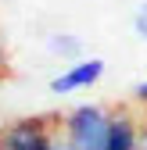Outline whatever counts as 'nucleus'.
Segmentation results:
<instances>
[{
    "label": "nucleus",
    "mask_w": 147,
    "mask_h": 150,
    "mask_svg": "<svg viewBox=\"0 0 147 150\" xmlns=\"http://www.w3.org/2000/svg\"><path fill=\"white\" fill-rule=\"evenodd\" d=\"M111 115L115 111H108L104 104H76L72 111H65L58 118V125H61L68 150H104Z\"/></svg>",
    "instance_id": "f257e3e1"
},
{
    "label": "nucleus",
    "mask_w": 147,
    "mask_h": 150,
    "mask_svg": "<svg viewBox=\"0 0 147 150\" xmlns=\"http://www.w3.org/2000/svg\"><path fill=\"white\" fill-rule=\"evenodd\" d=\"M58 118H14L0 129V150H54Z\"/></svg>",
    "instance_id": "f03ea898"
},
{
    "label": "nucleus",
    "mask_w": 147,
    "mask_h": 150,
    "mask_svg": "<svg viewBox=\"0 0 147 150\" xmlns=\"http://www.w3.org/2000/svg\"><path fill=\"white\" fill-rule=\"evenodd\" d=\"M101 75H104V61H101V57H79V61H72L61 75H54L47 89L54 93V97H68V93L90 89Z\"/></svg>",
    "instance_id": "7ed1b4c3"
},
{
    "label": "nucleus",
    "mask_w": 147,
    "mask_h": 150,
    "mask_svg": "<svg viewBox=\"0 0 147 150\" xmlns=\"http://www.w3.org/2000/svg\"><path fill=\"white\" fill-rule=\"evenodd\" d=\"M140 132H143V122L133 111H115L104 150H140Z\"/></svg>",
    "instance_id": "20e7f679"
},
{
    "label": "nucleus",
    "mask_w": 147,
    "mask_h": 150,
    "mask_svg": "<svg viewBox=\"0 0 147 150\" xmlns=\"http://www.w3.org/2000/svg\"><path fill=\"white\" fill-rule=\"evenodd\" d=\"M47 50L54 54V57L79 61V57H83V40L72 36V32H54V36H47Z\"/></svg>",
    "instance_id": "39448f33"
},
{
    "label": "nucleus",
    "mask_w": 147,
    "mask_h": 150,
    "mask_svg": "<svg viewBox=\"0 0 147 150\" xmlns=\"http://www.w3.org/2000/svg\"><path fill=\"white\" fill-rule=\"evenodd\" d=\"M133 29H136L140 40H147V0L136 7V14H133Z\"/></svg>",
    "instance_id": "423d86ee"
},
{
    "label": "nucleus",
    "mask_w": 147,
    "mask_h": 150,
    "mask_svg": "<svg viewBox=\"0 0 147 150\" xmlns=\"http://www.w3.org/2000/svg\"><path fill=\"white\" fill-rule=\"evenodd\" d=\"M136 100H140V107L147 111V82H140V86H136Z\"/></svg>",
    "instance_id": "0eeeda50"
}]
</instances>
